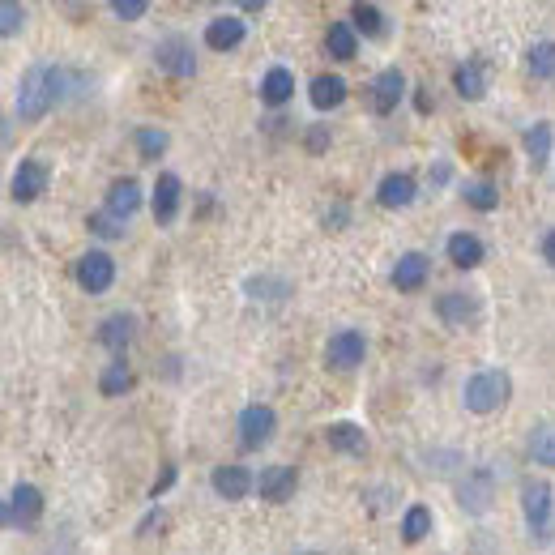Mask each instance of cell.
<instances>
[{
  "label": "cell",
  "mask_w": 555,
  "mask_h": 555,
  "mask_svg": "<svg viewBox=\"0 0 555 555\" xmlns=\"http://www.w3.org/2000/svg\"><path fill=\"white\" fill-rule=\"evenodd\" d=\"M304 555H316V551H304Z\"/></svg>",
  "instance_id": "obj_40"
},
{
  "label": "cell",
  "mask_w": 555,
  "mask_h": 555,
  "mask_svg": "<svg viewBox=\"0 0 555 555\" xmlns=\"http://www.w3.org/2000/svg\"><path fill=\"white\" fill-rule=\"evenodd\" d=\"M530 453L538 466H555V423H538L530 432Z\"/></svg>",
  "instance_id": "obj_27"
},
{
  "label": "cell",
  "mask_w": 555,
  "mask_h": 555,
  "mask_svg": "<svg viewBox=\"0 0 555 555\" xmlns=\"http://www.w3.org/2000/svg\"><path fill=\"white\" fill-rule=\"evenodd\" d=\"M363 333L359 329H338L333 338L325 342V359H329V368H338V372H351L363 363Z\"/></svg>",
  "instance_id": "obj_3"
},
{
  "label": "cell",
  "mask_w": 555,
  "mask_h": 555,
  "mask_svg": "<svg viewBox=\"0 0 555 555\" xmlns=\"http://www.w3.org/2000/svg\"><path fill=\"white\" fill-rule=\"evenodd\" d=\"M351 26L363 30L368 39H376L380 30H385V18H380V9H376V5H355V9H351Z\"/></svg>",
  "instance_id": "obj_32"
},
{
  "label": "cell",
  "mask_w": 555,
  "mask_h": 555,
  "mask_svg": "<svg viewBox=\"0 0 555 555\" xmlns=\"http://www.w3.org/2000/svg\"><path fill=\"white\" fill-rule=\"evenodd\" d=\"M257 491H261V500H291L295 496V466H269L261 470V479H257Z\"/></svg>",
  "instance_id": "obj_10"
},
{
  "label": "cell",
  "mask_w": 555,
  "mask_h": 555,
  "mask_svg": "<svg viewBox=\"0 0 555 555\" xmlns=\"http://www.w3.org/2000/svg\"><path fill=\"white\" fill-rule=\"evenodd\" d=\"M47 188V167L43 163H22L13 171V201H35Z\"/></svg>",
  "instance_id": "obj_16"
},
{
  "label": "cell",
  "mask_w": 555,
  "mask_h": 555,
  "mask_svg": "<svg viewBox=\"0 0 555 555\" xmlns=\"http://www.w3.org/2000/svg\"><path fill=\"white\" fill-rule=\"evenodd\" d=\"M22 22H26V9L13 5V0H5V5H0V30H5V35H18Z\"/></svg>",
  "instance_id": "obj_36"
},
{
  "label": "cell",
  "mask_w": 555,
  "mask_h": 555,
  "mask_svg": "<svg viewBox=\"0 0 555 555\" xmlns=\"http://www.w3.org/2000/svg\"><path fill=\"white\" fill-rule=\"evenodd\" d=\"M146 0H111V13H116L120 22H137V18H146Z\"/></svg>",
  "instance_id": "obj_37"
},
{
  "label": "cell",
  "mask_w": 555,
  "mask_h": 555,
  "mask_svg": "<svg viewBox=\"0 0 555 555\" xmlns=\"http://www.w3.org/2000/svg\"><path fill=\"white\" fill-rule=\"evenodd\" d=\"M427 282V257L423 252H406V257L398 261V269H393V287L398 291H419Z\"/></svg>",
  "instance_id": "obj_19"
},
{
  "label": "cell",
  "mask_w": 555,
  "mask_h": 555,
  "mask_svg": "<svg viewBox=\"0 0 555 555\" xmlns=\"http://www.w3.org/2000/svg\"><path fill=\"white\" fill-rule=\"evenodd\" d=\"M77 282H82V291L103 295L111 282H116V261H111L107 252H86V257L77 261Z\"/></svg>",
  "instance_id": "obj_4"
},
{
  "label": "cell",
  "mask_w": 555,
  "mask_h": 555,
  "mask_svg": "<svg viewBox=\"0 0 555 555\" xmlns=\"http://www.w3.org/2000/svg\"><path fill=\"white\" fill-rule=\"evenodd\" d=\"M530 73L534 77H555V43H534L530 47Z\"/></svg>",
  "instance_id": "obj_33"
},
{
  "label": "cell",
  "mask_w": 555,
  "mask_h": 555,
  "mask_svg": "<svg viewBox=\"0 0 555 555\" xmlns=\"http://www.w3.org/2000/svg\"><path fill=\"white\" fill-rule=\"evenodd\" d=\"M462 197L474 205V210H496V205H500V193H496V184H491V180H470L466 188H462Z\"/></svg>",
  "instance_id": "obj_29"
},
{
  "label": "cell",
  "mask_w": 555,
  "mask_h": 555,
  "mask_svg": "<svg viewBox=\"0 0 555 555\" xmlns=\"http://www.w3.org/2000/svg\"><path fill=\"white\" fill-rule=\"evenodd\" d=\"M60 94H65V73H60L56 65H30L22 73V86H18V116L26 124L43 120Z\"/></svg>",
  "instance_id": "obj_1"
},
{
  "label": "cell",
  "mask_w": 555,
  "mask_h": 555,
  "mask_svg": "<svg viewBox=\"0 0 555 555\" xmlns=\"http://www.w3.org/2000/svg\"><path fill=\"white\" fill-rule=\"evenodd\" d=\"M278 427V415L269 406H248L240 415V440L244 449H261V444H269V436H274Z\"/></svg>",
  "instance_id": "obj_6"
},
{
  "label": "cell",
  "mask_w": 555,
  "mask_h": 555,
  "mask_svg": "<svg viewBox=\"0 0 555 555\" xmlns=\"http://www.w3.org/2000/svg\"><path fill=\"white\" fill-rule=\"evenodd\" d=\"M308 99H312L316 111H333V107H342V103H346V82H342V77H333V73H321V77L312 82Z\"/></svg>",
  "instance_id": "obj_17"
},
{
  "label": "cell",
  "mask_w": 555,
  "mask_h": 555,
  "mask_svg": "<svg viewBox=\"0 0 555 555\" xmlns=\"http://www.w3.org/2000/svg\"><path fill=\"white\" fill-rule=\"evenodd\" d=\"M509 393H513V380L496 368H487V372H474L466 380L462 402H466V410H474V415H491V410H500L509 402Z\"/></svg>",
  "instance_id": "obj_2"
},
{
  "label": "cell",
  "mask_w": 555,
  "mask_h": 555,
  "mask_svg": "<svg viewBox=\"0 0 555 555\" xmlns=\"http://www.w3.org/2000/svg\"><path fill=\"white\" fill-rule=\"evenodd\" d=\"M521 513H526L530 530L543 538L547 521H551V487L547 483H526V487H521Z\"/></svg>",
  "instance_id": "obj_7"
},
{
  "label": "cell",
  "mask_w": 555,
  "mask_h": 555,
  "mask_svg": "<svg viewBox=\"0 0 555 555\" xmlns=\"http://www.w3.org/2000/svg\"><path fill=\"white\" fill-rule=\"evenodd\" d=\"M295 94V77H291V69H269L265 77H261V99L269 103V107H282Z\"/></svg>",
  "instance_id": "obj_21"
},
{
  "label": "cell",
  "mask_w": 555,
  "mask_h": 555,
  "mask_svg": "<svg viewBox=\"0 0 555 555\" xmlns=\"http://www.w3.org/2000/svg\"><path fill=\"white\" fill-rule=\"evenodd\" d=\"M402 94H406V77L398 69H385L372 82V107L380 111V116H389V111L402 103Z\"/></svg>",
  "instance_id": "obj_11"
},
{
  "label": "cell",
  "mask_w": 555,
  "mask_h": 555,
  "mask_svg": "<svg viewBox=\"0 0 555 555\" xmlns=\"http://www.w3.org/2000/svg\"><path fill=\"white\" fill-rule=\"evenodd\" d=\"M325 141H329L325 129H312V133H308V150H325Z\"/></svg>",
  "instance_id": "obj_39"
},
{
  "label": "cell",
  "mask_w": 555,
  "mask_h": 555,
  "mask_svg": "<svg viewBox=\"0 0 555 555\" xmlns=\"http://www.w3.org/2000/svg\"><path fill=\"white\" fill-rule=\"evenodd\" d=\"M99 338H103V346H111V351H124V346L133 342V316H124V312L120 316H107Z\"/></svg>",
  "instance_id": "obj_26"
},
{
  "label": "cell",
  "mask_w": 555,
  "mask_h": 555,
  "mask_svg": "<svg viewBox=\"0 0 555 555\" xmlns=\"http://www.w3.org/2000/svg\"><path fill=\"white\" fill-rule=\"evenodd\" d=\"M402 534H406V543H423V538L432 534V513H427L423 504L406 509V517H402Z\"/></svg>",
  "instance_id": "obj_30"
},
{
  "label": "cell",
  "mask_w": 555,
  "mask_h": 555,
  "mask_svg": "<svg viewBox=\"0 0 555 555\" xmlns=\"http://www.w3.org/2000/svg\"><path fill=\"white\" fill-rule=\"evenodd\" d=\"M52 555H56V551H52Z\"/></svg>",
  "instance_id": "obj_41"
},
{
  "label": "cell",
  "mask_w": 555,
  "mask_h": 555,
  "mask_svg": "<svg viewBox=\"0 0 555 555\" xmlns=\"http://www.w3.org/2000/svg\"><path fill=\"white\" fill-rule=\"evenodd\" d=\"M543 261H551V265H555V231H547V235H543Z\"/></svg>",
  "instance_id": "obj_38"
},
{
  "label": "cell",
  "mask_w": 555,
  "mask_h": 555,
  "mask_svg": "<svg viewBox=\"0 0 555 555\" xmlns=\"http://www.w3.org/2000/svg\"><path fill=\"white\" fill-rule=\"evenodd\" d=\"M137 210H141V184H137V180H116V184H111V193H107V214H116V218L129 222Z\"/></svg>",
  "instance_id": "obj_15"
},
{
  "label": "cell",
  "mask_w": 555,
  "mask_h": 555,
  "mask_svg": "<svg viewBox=\"0 0 555 555\" xmlns=\"http://www.w3.org/2000/svg\"><path fill=\"white\" fill-rule=\"evenodd\" d=\"M487 504H491V474L479 470V474H470V479L462 483V509L487 513Z\"/></svg>",
  "instance_id": "obj_24"
},
{
  "label": "cell",
  "mask_w": 555,
  "mask_h": 555,
  "mask_svg": "<svg viewBox=\"0 0 555 555\" xmlns=\"http://www.w3.org/2000/svg\"><path fill=\"white\" fill-rule=\"evenodd\" d=\"M526 154L534 167H547L551 158V124H534V129L526 133Z\"/></svg>",
  "instance_id": "obj_28"
},
{
  "label": "cell",
  "mask_w": 555,
  "mask_h": 555,
  "mask_svg": "<svg viewBox=\"0 0 555 555\" xmlns=\"http://www.w3.org/2000/svg\"><path fill=\"white\" fill-rule=\"evenodd\" d=\"M325 47H329L333 60H355V47H359L355 26H351V22H333L329 35H325Z\"/></svg>",
  "instance_id": "obj_25"
},
{
  "label": "cell",
  "mask_w": 555,
  "mask_h": 555,
  "mask_svg": "<svg viewBox=\"0 0 555 555\" xmlns=\"http://www.w3.org/2000/svg\"><path fill=\"white\" fill-rule=\"evenodd\" d=\"M210 487L218 491L222 500H244L248 491H252V474L244 466H218L210 474Z\"/></svg>",
  "instance_id": "obj_13"
},
{
  "label": "cell",
  "mask_w": 555,
  "mask_h": 555,
  "mask_svg": "<svg viewBox=\"0 0 555 555\" xmlns=\"http://www.w3.org/2000/svg\"><path fill=\"white\" fill-rule=\"evenodd\" d=\"M449 261L457 265V269H474L483 261V240L479 235H470V231H457V235H449Z\"/></svg>",
  "instance_id": "obj_18"
},
{
  "label": "cell",
  "mask_w": 555,
  "mask_h": 555,
  "mask_svg": "<svg viewBox=\"0 0 555 555\" xmlns=\"http://www.w3.org/2000/svg\"><path fill=\"white\" fill-rule=\"evenodd\" d=\"M325 444L338 453H351V457H363L368 453V436H363V427L355 423H329L325 427Z\"/></svg>",
  "instance_id": "obj_14"
},
{
  "label": "cell",
  "mask_w": 555,
  "mask_h": 555,
  "mask_svg": "<svg viewBox=\"0 0 555 555\" xmlns=\"http://www.w3.org/2000/svg\"><path fill=\"white\" fill-rule=\"evenodd\" d=\"M137 150H141V158H158L167 150V133L163 129H141L137 133Z\"/></svg>",
  "instance_id": "obj_34"
},
{
  "label": "cell",
  "mask_w": 555,
  "mask_h": 555,
  "mask_svg": "<svg viewBox=\"0 0 555 555\" xmlns=\"http://www.w3.org/2000/svg\"><path fill=\"white\" fill-rule=\"evenodd\" d=\"M39 513H43L39 487L18 483V487L9 491V500H5V526H30V521H39Z\"/></svg>",
  "instance_id": "obj_5"
},
{
  "label": "cell",
  "mask_w": 555,
  "mask_h": 555,
  "mask_svg": "<svg viewBox=\"0 0 555 555\" xmlns=\"http://www.w3.org/2000/svg\"><path fill=\"white\" fill-rule=\"evenodd\" d=\"M248 35V26L240 13H227V18H214L210 26H205V43L214 47V52H231V47H240Z\"/></svg>",
  "instance_id": "obj_9"
},
{
  "label": "cell",
  "mask_w": 555,
  "mask_h": 555,
  "mask_svg": "<svg viewBox=\"0 0 555 555\" xmlns=\"http://www.w3.org/2000/svg\"><path fill=\"white\" fill-rule=\"evenodd\" d=\"M90 231L94 235H103V240H120V235H124V218H116V214H94L90 218Z\"/></svg>",
  "instance_id": "obj_35"
},
{
  "label": "cell",
  "mask_w": 555,
  "mask_h": 555,
  "mask_svg": "<svg viewBox=\"0 0 555 555\" xmlns=\"http://www.w3.org/2000/svg\"><path fill=\"white\" fill-rule=\"evenodd\" d=\"M376 201L385 205V210H406L410 201H415V180L406 176V171H393V176L380 180L376 188Z\"/></svg>",
  "instance_id": "obj_12"
},
{
  "label": "cell",
  "mask_w": 555,
  "mask_h": 555,
  "mask_svg": "<svg viewBox=\"0 0 555 555\" xmlns=\"http://www.w3.org/2000/svg\"><path fill=\"white\" fill-rule=\"evenodd\" d=\"M129 385H133V372H129V363H124V359L107 363V372H103V380H99V389L107 393V398H116V393H124Z\"/></svg>",
  "instance_id": "obj_31"
},
{
  "label": "cell",
  "mask_w": 555,
  "mask_h": 555,
  "mask_svg": "<svg viewBox=\"0 0 555 555\" xmlns=\"http://www.w3.org/2000/svg\"><path fill=\"white\" fill-rule=\"evenodd\" d=\"M176 210H180V180L176 176H158V184H154V218L171 222Z\"/></svg>",
  "instance_id": "obj_20"
},
{
  "label": "cell",
  "mask_w": 555,
  "mask_h": 555,
  "mask_svg": "<svg viewBox=\"0 0 555 555\" xmlns=\"http://www.w3.org/2000/svg\"><path fill=\"white\" fill-rule=\"evenodd\" d=\"M154 60L158 69L176 73V77H193L197 73V60H193V47H188V39H163L154 47Z\"/></svg>",
  "instance_id": "obj_8"
},
{
  "label": "cell",
  "mask_w": 555,
  "mask_h": 555,
  "mask_svg": "<svg viewBox=\"0 0 555 555\" xmlns=\"http://www.w3.org/2000/svg\"><path fill=\"white\" fill-rule=\"evenodd\" d=\"M474 312H479V299H474V295H466V291L440 295V316H444L449 325H466Z\"/></svg>",
  "instance_id": "obj_23"
},
{
  "label": "cell",
  "mask_w": 555,
  "mask_h": 555,
  "mask_svg": "<svg viewBox=\"0 0 555 555\" xmlns=\"http://www.w3.org/2000/svg\"><path fill=\"white\" fill-rule=\"evenodd\" d=\"M453 86H457V94L462 99H483L487 94V73H483V65H474V60H466V65H457V73H453Z\"/></svg>",
  "instance_id": "obj_22"
}]
</instances>
